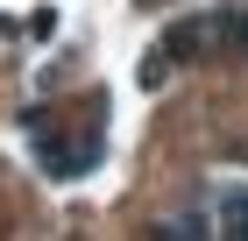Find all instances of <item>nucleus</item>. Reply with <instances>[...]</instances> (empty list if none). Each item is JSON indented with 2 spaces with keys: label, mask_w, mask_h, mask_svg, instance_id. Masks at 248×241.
<instances>
[{
  "label": "nucleus",
  "mask_w": 248,
  "mask_h": 241,
  "mask_svg": "<svg viewBox=\"0 0 248 241\" xmlns=\"http://www.w3.org/2000/svg\"><path fill=\"white\" fill-rule=\"evenodd\" d=\"M227 220H234V234H248V192H241V199H227Z\"/></svg>",
  "instance_id": "nucleus-1"
}]
</instances>
